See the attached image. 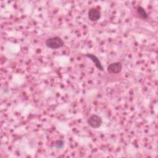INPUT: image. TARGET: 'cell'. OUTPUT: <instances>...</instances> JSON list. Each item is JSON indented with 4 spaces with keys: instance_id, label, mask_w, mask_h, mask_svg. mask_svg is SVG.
Returning a JSON list of instances; mask_svg holds the SVG:
<instances>
[{
    "instance_id": "7",
    "label": "cell",
    "mask_w": 158,
    "mask_h": 158,
    "mask_svg": "<svg viewBox=\"0 0 158 158\" xmlns=\"http://www.w3.org/2000/svg\"><path fill=\"white\" fill-rule=\"evenodd\" d=\"M55 146L57 149H61L64 146V142L62 140H57L55 143Z\"/></svg>"
},
{
    "instance_id": "4",
    "label": "cell",
    "mask_w": 158,
    "mask_h": 158,
    "mask_svg": "<svg viewBox=\"0 0 158 158\" xmlns=\"http://www.w3.org/2000/svg\"><path fill=\"white\" fill-rule=\"evenodd\" d=\"M88 16L91 21L96 22L101 18V12L98 8L92 7L89 10Z\"/></svg>"
},
{
    "instance_id": "2",
    "label": "cell",
    "mask_w": 158,
    "mask_h": 158,
    "mask_svg": "<svg viewBox=\"0 0 158 158\" xmlns=\"http://www.w3.org/2000/svg\"><path fill=\"white\" fill-rule=\"evenodd\" d=\"M87 123L93 128H99L102 123V120L100 116L96 114H92L89 117L87 120Z\"/></svg>"
},
{
    "instance_id": "6",
    "label": "cell",
    "mask_w": 158,
    "mask_h": 158,
    "mask_svg": "<svg viewBox=\"0 0 158 158\" xmlns=\"http://www.w3.org/2000/svg\"><path fill=\"white\" fill-rule=\"evenodd\" d=\"M136 12L139 16L143 19H146L148 17V14L144 10V9L141 6H138L136 7Z\"/></svg>"
},
{
    "instance_id": "3",
    "label": "cell",
    "mask_w": 158,
    "mask_h": 158,
    "mask_svg": "<svg viewBox=\"0 0 158 158\" xmlns=\"http://www.w3.org/2000/svg\"><path fill=\"white\" fill-rule=\"evenodd\" d=\"M122 69V64L119 62L110 64L107 67V71L110 73H118Z\"/></svg>"
},
{
    "instance_id": "1",
    "label": "cell",
    "mask_w": 158,
    "mask_h": 158,
    "mask_svg": "<svg viewBox=\"0 0 158 158\" xmlns=\"http://www.w3.org/2000/svg\"><path fill=\"white\" fill-rule=\"evenodd\" d=\"M45 44L48 48L55 49L62 48L64 44V42L60 37L54 36L48 38L45 41Z\"/></svg>"
},
{
    "instance_id": "5",
    "label": "cell",
    "mask_w": 158,
    "mask_h": 158,
    "mask_svg": "<svg viewBox=\"0 0 158 158\" xmlns=\"http://www.w3.org/2000/svg\"><path fill=\"white\" fill-rule=\"evenodd\" d=\"M85 56L87 57L88 58H89V59H91V60L94 63L95 66L96 67V68H97L98 70H99L100 71H104V67H102V64H101L100 60H99V59L97 57V56H96L94 55V54H89V53L86 54H85Z\"/></svg>"
}]
</instances>
